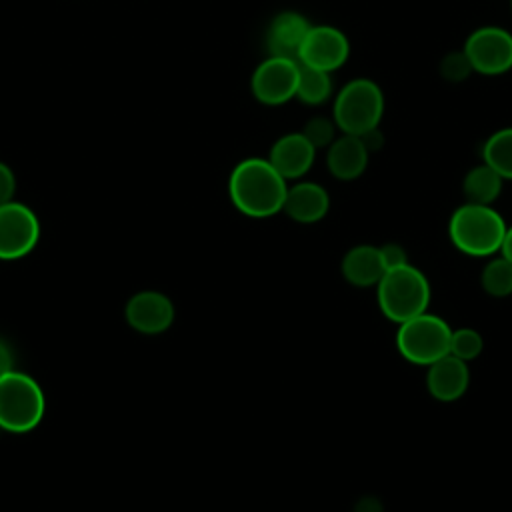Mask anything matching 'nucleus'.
I'll return each instance as SVG.
<instances>
[{
  "label": "nucleus",
  "instance_id": "4468645a",
  "mask_svg": "<svg viewBox=\"0 0 512 512\" xmlns=\"http://www.w3.org/2000/svg\"><path fill=\"white\" fill-rule=\"evenodd\" d=\"M330 196L316 182H298L286 190L282 212L300 224H314L328 214Z\"/></svg>",
  "mask_w": 512,
  "mask_h": 512
},
{
  "label": "nucleus",
  "instance_id": "5701e85b",
  "mask_svg": "<svg viewBox=\"0 0 512 512\" xmlns=\"http://www.w3.org/2000/svg\"><path fill=\"white\" fill-rule=\"evenodd\" d=\"M334 122L328 120V118H312L306 122V128H304V136L308 138V142L314 146V148H324V146H330L334 142Z\"/></svg>",
  "mask_w": 512,
  "mask_h": 512
},
{
  "label": "nucleus",
  "instance_id": "c756f323",
  "mask_svg": "<svg viewBox=\"0 0 512 512\" xmlns=\"http://www.w3.org/2000/svg\"><path fill=\"white\" fill-rule=\"evenodd\" d=\"M500 254L512 262V226L506 228V234H504V240L500 246Z\"/></svg>",
  "mask_w": 512,
  "mask_h": 512
},
{
  "label": "nucleus",
  "instance_id": "1a4fd4ad",
  "mask_svg": "<svg viewBox=\"0 0 512 512\" xmlns=\"http://www.w3.org/2000/svg\"><path fill=\"white\" fill-rule=\"evenodd\" d=\"M298 60L268 56L252 74V92L256 100L268 106L284 104L296 96Z\"/></svg>",
  "mask_w": 512,
  "mask_h": 512
},
{
  "label": "nucleus",
  "instance_id": "9d476101",
  "mask_svg": "<svg viewBox=\"0 0 512 512\" xmlns=\"http://www.w3.org/2000/svg\"><path fill=\"white\" fill-rule=\"evenodd\" d=\"M348 54H350V44L344 32H340L334 26L320 24V26L308 28L306 38L300 46L298 62L324 72H332L348 60Z\"/></svg>",
  "mask_w": 512,
  "mask_h": 512
},
{
  "label": "nucleus",
  "instance_id": "6ab92c4d",
  "mask_svg": "<svg viewBox=\"0 0 512 512\" xmlns=\"http://www.w3.org/2000/svg\"><path fill=\"white\" fill-rule=\"evenodd\" d=\"M332 92L330 72L306 66L298 62V84H296V98L304 104H322L328 100Z\"/></svg>",
  "mask_w": 512,
  "mask_h": 512
},
{
  "label": "nucleus",
  "instance_id": "a878e982",
  "mask_svg": "<svg viewBox=\"0 0 512 512\" xmlns=\"http://www.w3.org/2000/svg\"><path fill=\"white\" fill-rule=\"evenodd\" d=\"M14 192H16L14 172L4 162H0V206L6 202H12Z\"/></svg>",
  "mask_w": 512,
  "mask_h": 512
},
{
  "label": "nucleus",
  "instance_id": "b1692460",
  "mask_svg": "<svg viewBox=\"0 0 512 512\" xmlns=\"http://www.w3.org/2000/svg\"><path fill=\"white\" fill-rule=\"evenodd\" d=\"M440 72H442V76L446 80L460 82V80H464L472 72V66H470V62H468V58H466V54L462 50V52L448 54L442 60V64H440Z\"/></svg>",
  "mask_w": 512,
  "mask_h": 512
},
{
  "label": "nucleus",
  "instance_id": "f3484780",
  "mask_svg": "<svg viewBox=\"0 0 512 512\" xmlns=\"http://www.w3.org/2000/svg\"><path fill=\"white\" fill-rule=\"evenodd\" d=\"M368 150L358 136L344 134L328 146L326 166L338 180H356L362 176L368 164Z\"/></svg>",
  "mask_w": 512,
  "mask_h": 512
},
{
  "label": "nucleus",
  "instance_id": "aec40b11",
  "mask_svg": "<svg viewBox=\"0 0 512 512\" xmlns=\"http://www.w3.org/2000/svg\"><path fill=\"white\" fill-rule=\"evenodd\" d=\"M484 164L498 172L504 180H512V128L494 132L482 148Z\"/></svg>",
  "mask_w": 512,
  "mask_h": 512
},
{
  "label": "nucleus",
  "instance_id": "9b49d317",
  "mask_svg": "<svg viewBox=\"0 0 512 512\" xmlns=\"http://www.w3.org/2000/svg\"><path fill=\"white\" fill-rule=\"evenodd\" d=\"M126 320L136 332L160 334L174 322V304L162 292L144 290L128 300Z\"/></svg>",
  "mask_w": 512,
  "mask_h": 512
},
{
  "label": "nucleus",
  "instance_id": "bb28decb",
  "mask_svg": "<svg viewBox=\"0 0 512 512\" xmlns=\"http://www.w3.org/2000/svg\"><path fill=\"white\" fill-rule=\"evenodd\" d=\"M354 512H384V506L376 496H362L354 504Z\"/></svg>",
  "mask_w": 512,
  "mask_h": 512
},
{
  "label": "nucleus",
  "instance_id": "39448f33",
  "mask_svg": "<svg viewBox=\"0 0 512 512\" xmlns=\"http://www.w3.org/2000/svg\"><path fill=\"white\" fill-rule=\"evenodd\" d=\"M44 392L38 382L22 372H8L0 378V428L28 432L44 416Z\"/></svg>",
  "mask_w": 512,
  "mask_h": 512
},
{
  "label": "nucleus",
  "instance_id": "423d86ee",
  "mask_svg": "<svg viewBox=\"0 0 512 512\" xmlns=\"http://www.w3.org/2000/svg\"><path fill=\"white\" fill-rule=\"evenodd\" d=\"M384 112V96L376 82L368 78L350 80L334 100V124L352 136L378 128Z\"/></svg>",
  "mask_w": 512,
  "mask_h": 512
},
{
  "label": "nucleus",
  "instance_id": "f8f14e48",
  "mask_svg": "<svg viewBox=\"0 0 512 512\" xmlns=\"http://www.w3.org/2000/svg\"><path fill=\"white\" fill-rule=\"evenodd\" d=\"M426 390L438 402H454L464 396L470 384L468 362L446 354L426 366Z\"/></svg>",
  "mask_w": 512,
  "mask_h": 512
},
{
  "label": "nucleus",
  "instance_id": "393cba45",
  "mask_svg": "<svg viewBox=\"0 0 512 512\" xmlns=\"http://www.w3.org/2000/svg\"><path fill=\"white\" fill-rule=\"evenodd\" d=\"M378 250H380V258H382V264H384L386 270H392V268L408 264L406 250L400 244H396V242L382 244V246H378Z\"/></svg>",
  "mask_w": 512,
  "mask_h": 512
},
{
  "label": "nucleus",
  "instance_id": "6e6552de",
  "mask_svg": "<svg viewBox=\"0 0 512 512\" xmlns=\"http://www.w3.org/2000/svg\"><path fill=\"white\" fill-rule=\"evenodd\" d=\"M40 238L36 214L20 204L6 202L0 206V260H16L32 252Z\"/></svg>",
  "mask_w": 512,
  "mask_h": 512
},
{
  "label": "nucleus",
  "instance_id": "ddd939ff",
  "mask_svg": "<svg viewBox=\"0 0 512 512\" xmlns=\"http://www.w3.org/2000/svg\"><path fill=\"white\" fill-rule=\"evenodd\" d=\"M314 156H316V148L308 142V138L302 132L300 134L292 132L278 138L272 144L268 162L276 168V172L284 180H294L304 176L312 168Z\"/></svg>",
  "mask_w": 512,
  "mask_h": 512
},
{
  "label": "nucleus",
  "instance_id": "dca6fc26",
  "mask_svg": "<svg viewBox=\"0 0 512 512\" xmlns=\"http://www.w3.org/2000/svg\"><path fill=\"white\" fill-rule=\"evenodd\" d=\"M340 272L348 284L356 288H370L380 282L386 268L382 264L378 246L358 244L344 254L340 262Z\"/></svg>",
  "mask_w": 512,
  "mask_h": 512
},
{
  "label": "nucleus",
  "instance_id": "2eb2a0df",
  "mask_svg": "<svg viewBox=\"0 0 512 512\" xmlns=\"http://www.w3.org/2000/svg\"><path fill=\"white\" fill-rule=\"evenodd\" d=\"M310 24L302 14L296 12H282L278 14L266 32V46L270 56L298 60L300 46L306 38Z\"/></svg>",
  "mask_w": 512,
  "mask_h": 512
},
{
  "label": "nucleus",
  "instance_id": "c85d7f7f",
  "mask_svg": "<svg viewBox=\"0 0 512 512\" xmlns=\"http://www.w3.org/2000/svg\"><path fill=\"white\" fill-rule=\"evenodd\" d=\"M358 138L362 140V144L366 146V150H368V152H370V150H378V148L382 146V134H380V130H378V128H372V130H368V132L360 134Z\"/></svg>",
  "mask_w": 512,
  "mask_h": 512
},
{
  "label": "nucleus",
  "instance_id": "f257e3e1",
  "mask_svg": "<svg viewBox=\"0 0 512 512\" xmlns=\"http://www.w3.org/2000/svg\"><path fill=\"white\" fill-rule=\"evenodd\" d=\"M286 190V180L268 158H246L238 162L228 180L232 204L250 218H270L282 212Z\"/></svg>",
  "mask_w": 512,
  "mask_h": 512
},
{
  "label": "nucleus",
  "instance_id": "20e7f679",
  "mask_svg": "<svg viewBox=\"0 0 512 512\" xmlns=\"http://www.w3.org/2000/svg\"><path fill=\"white\" fill-rule=\"evenodd\" d=\"M450 334L448 322L428 310L398 324L396 348L400 356L416 366H430L442 356L450 354Z\"/></svg>",
  "mask_w": 512,
  "mask_h": 512
},
{
  "label": "nucleus",
  "instance_id": "7ed1b4c3",
  "mask_svg": "<svg viewBox=\"0 0 512 512\" xmlns=\"http://www.w3.org/2000/svg\"><path fill=\"white\" fill-rule=\"evenodd\" d=\"M430 296L428 278L412 264L386 270L376 284L378 308L394 324H402L426 312Z\"/></svg>",
  "mask_w": 512,
  "mask_h": 512
},
{
  "label": "nucleus",
  "instance_id": "cd10ccee",
  "mask_svg": "<svg viewBox=\"0 0 512 512\" xmlns=\"http://www.w3.org/2000/svg\"><path fill=\"white\" fill-rule=\"evenodd\" d=\"M12 366H14L12 350H10V346L4 340H0V378L6 376L8 372H12L14 370Z\"/></svg>",
  "mask_w": 512,
  "mask_h": 512
},
{
  "label": "nucleus",
  "instance_id": "412c9836",
  "mask_svg": "<svg viewBox=\"0 0 512 512\" xmlns=\"http://www.w3.org/2000/svg\"><path fill=\"white\" fill-rule=\"evenodd\" d=\"M480 286L492 298H506L512 294V262L502 254L484 264L480 272Z\"/></svg>",
  "mask_w": 512,
  "mask_h": 512
},
{
  "label": "nucleus",
  "instance_id": "f03ea898",
  "mask_svg": "<svg viewBox=\"0 0 512 512\" xmlns=\"http://www.w3.org/2000/svg\"><path fill=\"white\" fill-rule=\"evenodd\" d=\"M506 228L504 218L492 206L466 202L452 212L448 236L458 252L486 258L500 252Z\"/></svg>",
  "mask_w": 512,
  "mask_h": 512
},
{
  "label": "nucleus",
  "instance_id": "a211bd4d",
  "mask_svg": "<svg viewBox=\"0 0 512 512\" xmlns=\"http://www.w3.org/2000/svg\"><path fill=\"white\" fill-rule=\"evenodd\" d=\"M502 182L504 178L498 172H494L488 164H480L464 176L462 190L468 202L492 206L502 192Z\"/></svg>",
  "mask_w": 512,
  "mask_h": 512
},
{
  "label": "nucleus",
  "instance_id": "0eeeda50",
  "mask_svg": "<svg viewBox=\"0 0 512 512\" xmlns=\"http://www.w3.org/2000/svg\"><path fill=\"white\" fill-rule=\"evenodd\" d=\"M464 54L472 70L488 76L502 74L512 68V34L498 26L478 28L468 36Z\"/></svg>",
  "mask_w": 512,
  "mask_h": 512
},
{
  "label": "nucleus",
  "instance_id": "4be33fe9",
  "mask_svg": "<svg viewBox=\"0 0 512 512\" xmlns=\"http://www.w3.org/2000/svg\"><path fill=\"white\" fill-rule=\"evenodd\" d=\"M482 348H484V340L478 330H474V328L452 330V334H450V354L452 356H456L464 362H470L480 356Z\"/></svg>",
  "mask_w": 512,
  "mask_h": 512
}]
</instances>
